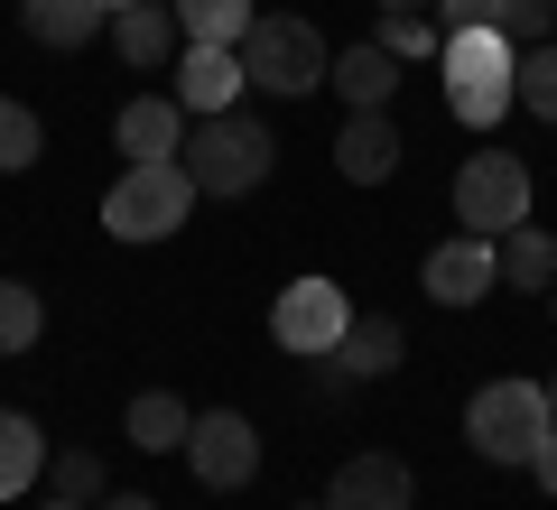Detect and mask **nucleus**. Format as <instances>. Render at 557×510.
<instances>
[{"label":"nucleus","instance_id":"nucleus-1","mask_svg":"<svg viewBox=\"0 0 557 510\" xmlns=\"http://www.w3.org/2000/svg\"><path fill=\"white\" fill-rule=\"evenodd\" d=\"M270 158H278V139L260 130L251 112H205V121H186L177 167L196 177V196H251V186L270 177Z\"/></svg>","mask_w":557,"mask_h":510},{"label":"nucleus","instance_id":"nucleus-2","mask_svg":"<svg viewBox=\"0 0 557 510\" xmlns=\"http://www.w3.org/2000/svg\"><path fill=\"white\" fill-rule=\"evenodd\" d=\"M437 65H446V112H456L465 130H493V121L511 112V75H520V47L502 38V28H446Z\"/></svg>","mask_w":557,"mask_h":510},{"label":"nucleus","instance_id":"nucleus-3","mask_svg":"<svg viewBox=\"0 0 557 510\" xmlns=\"http://www.w3.org/2000/svg\"><path fill=\"white\" fill-rule=\"evenodd\" d=\"M557 409H548V381H483L474 399H465V446L483 455V464H530L539 446H548Z\"/></svg>","mask_w":557,"mask_h":510},{"label":"nucleus","instance_id":"nucleus-4","mask_svg":"<svg viewBox=\"0 0 557 510\" xmlns=\"http://www.w3.org/2000/svg\"><path fill=\"white\" fill-rule=\"evenodd\" d=\"M242 75H251V94H278V102H298L325 84V65H335V47L317 38L307 20H278V10H260L251 28H242Z\"/></svg>","mask_w":557,"mask_h":510},{"label":"nucleus","instance_id":"nucleus-5","mask_svg":"<svg viewBox=\"0 0 557 510\" xmlns=\"http://www.w3.org/2000/svg\"><path fill=\"white\" fill-rule=\"evenodd\" d=\"M186 214H196V177H186L177 158L121 167L112 196H102V233H112V241H168Z\"/></svg>","mask_w":557,"mask_h":510},{"label":"nucleus","instance_id":"nucleus-6","mask_svg":"<svg viewBox=\"0 0 557 510\" xmlns=\"http://www.w3.org/2000/svg\"><path fill=\"white\" fill-rule=\"evenodd\" d=\"M456 223L483 241H502L511 223H530V167H520L511 149H474L456 167Z\"/></svg>","mask_w":557,"mask_h":510},{"label":"nucleus","instance_id":"nucleus-7","mask_svg":"<svg viewBox=\"0 0 557 510\" xmlns=\"http://www.w3.org/2000/svg\"><path fill=\"white\" fill-rule=\"evenodd\" d=\"M344 325H354V297H344L335 278H298V288H278V307H270L278 353H298V362H325L344 344Z\"/></svg>","mask_w":557,"mask_h":510},{"label":"nucleus","instance_id":"nucleus-8","mask_svg":"<svg viewBox=\"0 0 557 510\" xmlns=\"http://www.w3.org/2000/svg\"><path fill=\"white\" fill-rule=\"evenodd\" d=\"M186 473H196L205 492H242L260 473V427L242 409H205L196 427H186Z\"/></svg>","mask_w":557,"mask_h":510},{"label":"nucleus","instance_id":"nucleus-9","mask_svg":"<svg viewBox=\"0 0 557 510\" xmlns=\"http://www.w3.org/2000/svg\"><path fill=\"white\" fill-rule=\"evenodd\" d=\"M418 288L437 297V307H483L502 288V251L483 233H456V241H437V251L418 260Z\"/></svg>","mask_w":557,"mask_h":510},{"label":"nucleus","instance_id":"nucleus-10","mask_svg":"<svg viewBox=\"0 0 557 510\" xmlns=\"http://www.w3.org/2000/svg\"><path fill=\"white\" fill-rule=\"evenodd\" d=\"M168 94H177L186 121H205V112H242L251 75H242L233 47H196V38H186V47H177V84H168Z\"/></svg>","mask_w":557,"mask_h":510},{"label":"nucleus","instance_id":"nucleus-11","mask_svg":"<svg viewBox=\"0 0 557 510\" xmlns=\"http://www.w3.org/2000/svg\"><path fill=\"white\" fill-rule=\"evenodd\" d=\"M325 510H418V473L399 455H344L325 483Z\"/></svg>","mask_w":557,"mask_h":510},{"label":"nucleus","instance_id":"nucleus-12","mask_svg":"<svg viewBox=\"0 0 557 510\" xmlns=\"http://www.w3.org/2000/svg\"><path fill=\"white\" fill-rule=\"evenodd\" d=\"M399 353H409V334H399V315H354L344 325V344L325 353V381H391L399 372Z\"/></svg>","mask_w":557,"mask_h":510},{"label":"nucleus","instance_id":"nucleus-13","mask_svg":"<svg viewBox=\"0 0 557 510\" xmlns=\"http://www.w3.org/2000/svg\"><path fill=\"white\" fill-rule=\"evenodd\" d=\"M399 149H409V139H399L391 112H344V130H335V167L354 186H391L399 177Z\"/></svg>","mask_w":557,"mask_h":510},{"label":"nucleus","instance_id":"nucleus-14","mask_svg":"<svg viewBox=\"0 0 557 510\" xmlns=\"http://www.w3.org/2000/svg\"><path fill=\"white\" fill-rule=\"evenodd\" d=\"M112 139H121V158H131V167H149V158H177V149H186V112H177V94H131V102H121V121H112Z\"/></svg>","mask_w":557,"mask_h":510},{"label":"nucleus","instance_id":"nucleus-15","mask_svg":"<svg viewBox=\"0 0 557 510\" xmlns=\"http://www.w3.org/2000/svg\"><path fill=\"white\" fill-rule=\"evenodd\" d=\"M325 84L344 94V112H391V94H399V57L381 38H362V47H344L335 65H325Z\"/></svg>","mask_w":557,"mask_h":510},{"label":"nucleus","instance_id":"nucleus-16","mask_svg":"<svg viewBox=\"0 0 557 510\" xmlns=\"http://www.w3.org/2000/svg\"><path fill=\"white\" fill-rule=\"evenodd\" d=\"M112 47H121V65L149 75V65H168V57L186 47V28H177L168 0H139V10H112Z\"/></svg>","mask_w":557,"mask_h":510},{"label":"nucleus","instance_id":"nucleus-17","mask_svg":"<svg viewBox=\"0 0 557 510\" xmlns=\"http://www.w3.org/2000/svg\"><path fill=\"white\" fill-rule=\"evenodd\" d=\"M20 28L38 47H57V57H75V47H94L112 28V10L102 0H20Z\"/></svg>","mask_w":557,"mask_h":510},{"label":"nucleus","instance_id":"nucleus-18","mask_svg":"<svg viewBox=\"0 0 557 510\" xmlns=\"http://www.w3.org/2000/svg\"><path fill=\"white\" fill-rule=\"evenodd\" d=\"M186 427H196V409H186L177 390H139L131 409H121V436H131V455H186Z\"/></svg>","mask_w":557,"mask_h":510},{"label":"nucleus","instance_id":"nucleus-19","mask_svg":"<svg viewBox=\"0 0 557 510\" xmlns=\"http://www.w3.org/2000/svg\"><path fill=\"white\" fill-rule=\"evenodd\" d=\"M38 473H47V436H38V418L0 409V501H20Z\"/></svg>","mask_w":557,"mask_h":510},{"label":"nucleus","instance_id":"nucleus-20","mask_svg":"<svg viewBox=\"0 0 557 510\" xmlns=\"http://www.w3.org/2000/svg\"><path fill=\"white\" fill-rule=\"evenodd\" d=\"M493 251H502V278H511V288H557V241L539 233V223H511Z\"/></svg>","mask_w":557,"mask_h":510},{"label":"nucleus","instance_id":"nucleus-21","mask_svg":"<svg viewBox=\"0 0 557 510\" xmlns=\"http://www.w3.org/2000/svg\"><path fill=\"white\" fill-rule=\"evenodd\" d=\"M168 10H177V28H186L196 47H242V28L260 20L251 0H168Z\"/></svg>","mask_w":557,"mask_h":510},{"label":"nucleus","instance_id":"nucleus-22","mask_svg":"<svg viewBox=\"0 0 557 510\" xmlns=\"http://www.w3.org/2000/svg\"><path fill=\"white\" fill-rule=\"evenodd\" d=\"M511 102L530 121H557V38H539V47H520V75H511Z\"/></svg>","mask_w":557,"mask_h":510},{"label":"nucleus","instance_id":"nucleus-23","mask_svg":"<svg viewBox=\"0 0 557 510\" xmlns=\"http://www.w3.org/2000/svg\"><path fill=\"white\" fill-rule=\"evenodd\" d=\"M47 334V307H38V288L28 278H0V353H28Z\"/></svg>","mask_w":557,"mask_h":510},{"label":"nucleus","instance_id":"nucleus-24","mask_svg":"<svg viewBox=\"0 0 557 510\" xmlns=\"http://www.w3.org/2000/svg\"><path fill=\"white\" fill-rule=\"evenodd\" d=\"M381 47H391L399 65H418V57L446 47V28H437V10H381Z\"/></svg>","mask_w":557,"mask_h":510},{"label":"nucleus","instance_id":"nucleus-25","mask_svg":"<svg viewBox=\"0 0 557 510\" xmlns=\"http://www.w3.org/2000/svg\"><path fill=\"white\" fill-rule=\"evenodd\" d=\"M38 149H47L38 112H28V102H10V94H0V177H20V167H38Z\"/></svg>","mask_w":557,"mask_h":510},{"label":"nucleus","instance_id":"nucleus-26","mask_svg":"<svg viewBox=\"0 0 557 510\" xmlns=\"http://www.w3.org/2000/svg\"><path fill=\"white\" fill-rule=\"evenodd\" d=\"M493 28H502L511 47H539V38H557V0H502Z\"/></svg>","mask_w":557,"mask_h":510},{"label":"nucleus","instance_id":"nucleus-27","mask_svg":"<svg viewBox=\"0 0 557 510\" xmlns=\"http://www.w3.org/2000/svg\"><path fill=\"white\" fill-rule=\"evenodd\" d=\"M57 501H75V510H94V501H102V455H84V446H65V455H57Z\"/></svg>","mask_w":557,"mask_h":510},{"label":"nucleus","instance_id":"nucleus-28","mask_svg":"<svg viewBox=\"0 0 557 510\" xmlns=\"http://www.w3.org/2000/svg\"><path fill=\"white\" fill-rule=\"evenodd\" d=\"M502 0H437V28H493Z\"/></svg>","mask_w":557,"mask_h":510},{"label":"nucleus","instance_id":"nucleus-29","mask_svg":"<svg viewBox=\"0 0 557 510\" xmlns=\"http://www.w3.org/2000/svg\"><path fill=\"white\" fill-rule=\"evenodd\" d=\"M530 473H539V492H557V427H548V446L530 455Z\"/></svg>","mask_w":557,"mask_h":510},{"label":"nucleus","instance_id":"nucleus-30","mask_svg":"<svg viewBox=\"0 0 557 510\" xmlns=\"http://www.w3.org/2000/svg\"><path fill=\"white\" fill-rule=\"evenodd\" d=\"M94 510H159V501H149V492H102Z\"/></svg>","mask_w":557,"mask_h":510},{"label":"nucleus","instance_id":"nucleus-31","mask_svg":"<svg viewBox=\"0 0 557 510\" xmlns=\"http://www.w3.org/2000/svg\"><path fill=\"white\" fill-rule=\"evenodd\" d=\"M372 10H437V0H372Z\"/></svg>","mask_w":557,"mask_h":510},{"label":"nucleus","instance_id":"nucleus-32","mask_svg":"<svg viewBox=\"0 0 557 510\" xmlns=\"http://www.w3.org/2000/svg\"><path fill=\"white\" fill-rule=\"evenodd\" d=\"M102 10H139V0H102Z\"/></svg>","mask_w":557,"mask_h":510},{"label":"nucleus","instance_id":"nucleus-33","mask_svg":"<svg viewBox=\"0 0 557 510\" xmlns=\"http://www.w3.org/2000/svg\"><path fill=\"white\" fill-rule=\"evenodd\" d=\"M47 510H75V501H47Z\"/></svg>","mask_w":557,"mask_h":510},{"label":"nucleus","instance_id":"nucleus-34","mask_svg":"<svg viewBox=\"0 0 557 510\" xmlns=\"http://www.w3.org/2000/svg\"><path fill=\"white\" fill-rule=\"evenodd\" d=\"M548 409H557V381H548Z\"/></svg>","mask_w":557,"mask_h":510},{"label":"nucleus","instance_id":"nucleus-35","mask_svg":"<svg viewBox=\"0 0 557 510\" xmlns=\"http://www.w3.org/2000/svg\"><path fill=\"white\" fill-rule=\"evenodd\" d=\"M298 510H325V501H298Z\"/></svg>","mask_w":557,"mask_h":510}]
</instances>
